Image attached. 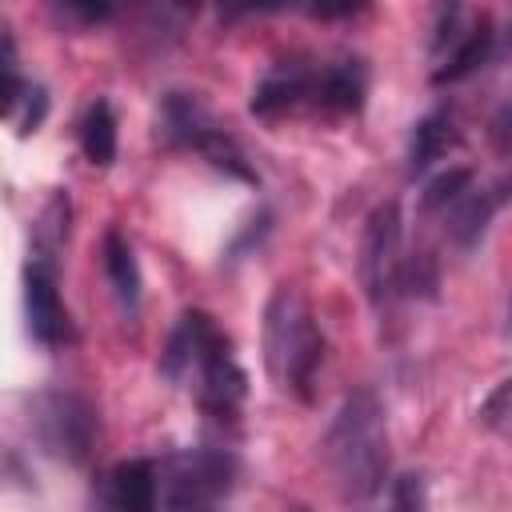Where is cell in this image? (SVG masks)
<instances>
[{
	"label": "cell",
	"mask_w": 512,
	"mask_h": 512,
	"mask_svg": "<svg viewBox=\"0 0 512 512\" xmlns=\"http://www.w3.org/2000/svg\"><path fill=\"white\" fill-rule=\"evenodd\" d=\"M160 376L168 384L192 380L200 412L208 420H220V424H232L240 416L244 396H248V376L236 364L228 336L200 308H188L176 320V328L160 352Z\"/></svg>",
	"instance_id": "cell-1"
},
{
	"label": "cell",
	"mask_w": 512,
	"mask_h": 512,
	"mask_svg": "<svg viewBox=\"0 0 512 512\" xmlns=\"http://www.w3.org/2000/svg\"><path fill=\"white\" fill-rule=\"evenodd\" d=\"M324 464L336 488L348 500H372L388 480V420L376 392L360 388L344 396L328 432H324Z\"/></svg>",
	"instance_id": "cell-2"
},
{
	"label": "cell",
	"mask_w": 512,
	"mask_h": 512,
	"mask_svg": "<svg viewBox=\"0 0 512 512\" xmlns=\"http://www.w3.org/2000/svg\"><path fill=\"white\" fill-rule=\"evenodd\" d=\"M324 364V332L300 288L280 284L264 308V368L280 392L312 400L316 372Z\"/></svg>",
	"instance_id": "cell-3"
},
{
	"label": "cell",
	"mask_w": 512,
	"mask_h": 512,
	"mask_svg": "<svg viewBox=\"0 0 512 512\" xmlns=\"http://www.w3.org/2000/svg\"><path fill=\"white\" fill-rule=\"evenodd\" d=\"M156 136L168 144V148H188V152H200L216 172L224 176H236L244 184H256V168L248 164V156L240 152V144L216 124V116L204 108L200 96L192 92H168L160 100V112H156Z\"/></svg>",
	"instance_id": "cell-4"
},
{
	"label": "cell",
	"mask_w": 512,
	"mask_h": 512,
	"mask_svg": "<svg viewBox=\"0 0 512 512\" xmlns=\"http://www.w3.org/2000/svg\"><path fill=\"white\" fill-rule=\"evenodd\" d=\"M236 456L232 448H180L168 452L156 468V500L172 512L180 508H212L220 500H228V492L236 488Z\"/></svg>",
	"instance_id": "cell-5"
},
{
	"label": "cell",
	"mask_w": 512,
	"mask_h": 512,
	"mask_svg": "<svg viewBox=\"0 0 512 512\" xmlns=\"http://www.w3.org/2000/svg\"><path fill=\"white\" fill-rule=\"evenodd\" d=\"M96 408L76 392H44L32 400V432L56 460L80 464L96 440Z\"/></svg>",
	"instance_id": "cell-6"
},
{
	"label": "cell",
	"mask_w": 512,
	"mask_h": 512,
	"mask_svg": "<svg viewBox=\"0 0 512 512\" xmlns=\"http://www.w3.org/2000/svg\"><path fill=\"white\" fill-rule=\"evenodd\" d=\"M400 208L396 200H384L372 208L364 224V244H360V284L372 300V308H388L392 296H400Z\"/></svg>",
	"instance_id": "cell-7"
},
{
	"label": "cell",
	"mask_w": 512,
	"mask_h": 512,
	"mask_svg": "<svg viewBox=\"0 0 512 512\" xmlns=\"http://www.w3.org/2000/svg\"><path fill=\"white\" fill-rule=\"evenodd\" d=\"M24 320L32 340L44 348H60L72 340V316L60 300L56 260L48 256H28L24 264Z\"/></svg>",
	"instance_id": "cell-8"
},
{
	"label": "cell",
	"mask_w": 512,
	"mask_h": 512,
	"mask_svg": "<svg viewBox=\"0 0 512 512\" xmlns=\"http://www.w3.org/2000/svg\"><path fill=\"white\" fill-rule=\"evenodd\" d=\"M364 96H368V64L360 56H344V60L324 64L312 76V96L308 100L320 104L324 112L348 116V112L364 108Z\"/></svg>",
	"instance_id": "cell-9"
},
{
	"label": "cell",
	"mask_w": 512,
	"mask_h": 512,
	"mask_svg": "<svg viewBox=\"0 0 512 512\" xmlns=\"http://www.w3.org/2000/svg\"><path fill=\"white\" fill-rule=\"evenodd\" d=\"M312 76H316V68H308L304 60H276L252 88V100H248L252 116H280V112L304 104L312 96Z\"/></svg>",
	"instance_id": "cell-10"
},
{
	"label": "cell",
	"mask_w": 512,
	"mask_h": 512,
	"mask_svg": "<svg viewBox=\"0 0 512 512\" xmlns=\"http://www.w3.org/2000/svg\"><path fill=\"white\" fill-rule=\"evenodd\" d=\"M100 500L108 508H120V512H148L156 504V460H120L104 484H100Z\"/></svg>",
	"instance_id": "cell-11"
},
{
	"label": "cell",
	"mask_w": 512,
	"mask_h": 512,
	"mask_svg": "<svg viewBox=\"0 0 512 512\" xmlns=\"http://www.w3.org/2000/svg\"><path fill=\"white\" fill-rule=\"evenodd\" d=\"M504 204V184L500 188H492V192H460L448 208H444V220H448V236H452V244L456 248H464V252H472L480 240H484V232H488V220H492V212Z\"/></svg>",
	"instance_id": "cell-12"
},
{
	"label": "cell",
	"mask_w": 512,
	"mask_h": 512,
	"mask_svg": "<svg viewBox=\"0 0 512 512\" xmlns=\"http://www.w3.org/2000/svg\"><path fill=\"white\" fill-rule=\"evenodd\" d=\"M456 120H452V108H432L428 116L416 120L412 128V140H408V176H424L452 144H456Z\"/></svg>",
	"instance_id": "cell-13"
},
{
	"label": "cell",
	"mask_w": 512,
	"mask_h": 512,
	"mask_svg": "<svg viewBox=\"0 0 512 512\" xmlns=\"http://www.w3.org/2000/svg\"><path fill=\"white\" fill-rule=\"evenodd\" d=\"M100 256H104V276H108L120 308L128 316H136V308H140V268H136V256H132V244L124 240V232L108 228Z\"/></svg>",
	"instance_id": "cell-14"
},
{
	"label": "cell",
	"mask_w": 512,
	"mask_h": 512,
	"mask_svg": "<svg viewBox=\"0 0 512 512\" xmlns=\"http://www.w3.org/2000/svg\"><path fill=\"white\" fill-rule=\"evenodd\" d=\"M492 20L488 16H480V24L464 36V40H456V48L448 52V60L432 72V80L436 84H456V80H464V76H472L488 56H492Z\"/></svg>",
	"instance_id": "cell-15"
},
{
	"label": "cell",
	"mask_w": 512,
	"mask_h": 512,
	"mask_svg": "<svg viewBox=\"0 0 512 512\" xmlns=\"http://www.w3.org/2000/svg\"><path fill=\"white\" fill-rule=\"evenodd\" d=\"M80 148L96 168H108L116 160V112L104 96H96L80 120Z\"/></svg>",
	"instance_id": "cell-16"
},
{
	"label": "cell",
	"mask_w": 512,
	"mask_h": 512,
	"mask_svg": "<svg viewBox=\"0 0 512 512\" xmlns=\"http://www.w3.org/2000/svg\"><path fill=\"white\" fill-rule=\"evenodd\" d=\"M68 220H72V200L68 192H52V200L44 204L36 228H32V256H48L56 260L64 240H68Z\"/></svg>",
	"instance_id": "cell-17"
},
{
	"label": "cell",
	"mask_w": 512,
	"mask_h": 512,
	"mask_svg": "<svg viewBox=\"0 0 512 512\" xmlns=\"http://www.w3.org/2000/svg\"><path fill=\"white\" fill-rule=\"evenodd\" d=\"M28 80L20 72V56H16V40L8 28H0V116H16V108L28 96Z\"/></svg>",
	"instance_id": "cell-18"
},
{
	"label": "cell",
	"mask_w": 512,
	"mask_h": 512,
	"mask_svg": "<svg viewBox=\"0 0 512 512\" xmlns=\"http://www.w3.org/2000/svg\"><path fill=\"white\" fill-rule=\"evenodd\" d=\"M472 188V168H448L440 172L436 180H428V188L420 192V212L432 216V212H444L460 192Z\"/></svg>",
	"instance_id": "cell-19"
},
{
	"label": "cell",
	"mask_w": 512,
	"mask_h": 512,
	"mask_svg": "<svg viewBox=\"0 0 512 512\" xmlns=\"http://www.w3.org/2000/svg\"><path fill=\"white\" fill-rule=\"evenodd\" d=\"M296 8H304L312 20H348V16H360L368 0H300Z\"/></svg>",
	"instance_id": "cell-20"
},
{
	"label": "cell",
	"mask_w": 512,
	"mask_h": 512,
	"mask_svg": "<svg viewBox=\"0 0 512 512\" xmlns=\"http://www.w3.org/2000/svg\"><path fill=\"white\" fill-rule=\"evenodd\" d=\"M300 0H220V20L232 24V20H244L252 12H284V8H296Z\"/></svg>",
	"instance_id": "cell-21"
},
{
	"label": "cell",
	"mask_w": 512,
	"mask_h": 512,
	"mask_svg": "<svg viewBox=\"0 0 512 512\" xmlns=\"http://www.w3.org/2000/svg\"><path fill=\"white\" fill-rule=\"evenodd\" d=\"M72 20H80V24H108L112 20V12H116V4L112 0H56Z\"/></svg>",
	"instance_id": "cell-22"
},
{
	"label": "cell",
	"mask_w": 512,
	"mask_h": 512,
	"mask_svg": "<svg viewBox=\"0 0 512 512\" xmlns=\"http://www.w3.org/2000/svg\"><path fill=\"white\" fill-rule=\"evenodd\" d=\"M456 28H460V4L448 0L440 8V20H436V36H432V52H444V44H456Z\"/></svg>",
	"instance_id": "cell-23"
},
{
	"label": "cell",
	"mask_w": 512,
	"mask_h": 512,
	"mask_svg": "<svg viewBox=\"0 0 512 512\" xmlns=\"http://www.w3.org/2000/svg\"><path fill=\"white\" fill-rule=\"evenodd\" d=\"M44 112H48V96H44V88H28V96H24V116H20V136L36 132L40 120H44Z\"/></svg>",
	"instance_id": "cell-24"
},
{
	"label": "cell",
	"mask_w": 512,
	"mask_h": 512,
	"mask_svg": "<svg viewBox=\"0 0 512 512\" xmlns=\"http://www.w3.org/2000/svg\"><path fill=\"white\" fill-rule=\"evenodd\" d=\"M392 504L396 508H420L424 504V480L420 476H400L396 492H392Z\"/></svg>",
	"instance_id": "cell-25"
},
{
	"label": "cell",
	"mask_w": 512,
	"mask_h": 512,
	"mask_svg": "<svg viewBox=\"0 0 512 512\" xmlns=\"http://www.w3.org/2000/svg\"><path fill=\"white\" fill-rule=\"evenodd\" d=\"M504 404H508V380H504V384L484 400V408H480V420H484L488 428H496V432L504 428Z\"/></svg>",
	"instance_id": "cell-26"
},
{
	"label": "cell",
	"mask_w": 512,
	"mask_h": 512,
	"mask_svg": "<svg viewBox=\"0 0 512 512\" xmlns=\"http://www.w3.org/2000/svg\"><path fill=\"white\" fill-rule=\"evenodd\" d=\"M172 4H176L180 12H196V8H200V0H172Z\"/></svg>",
	"instance_id": "cell-27"
}]
</instances>
